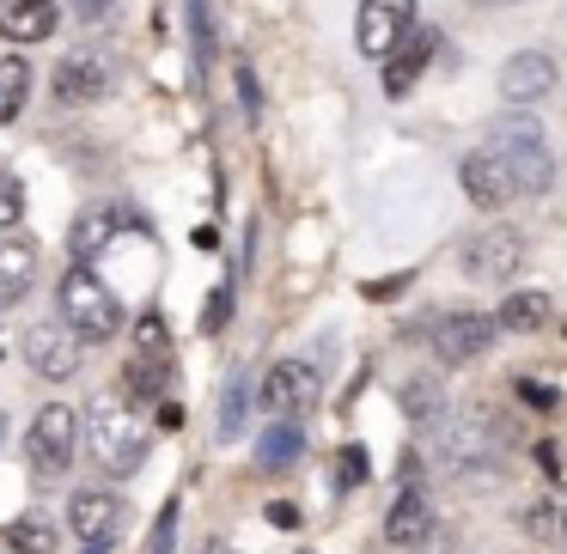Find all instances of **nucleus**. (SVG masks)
I'll list each match as a JSON object with an SVG mask.
<instances>
[{
    "label": "nucleus",
    "instance_id": "1",
    "mask_svg": "<svg viewBox=\"0 0 567 554\" xmlns=\"http://www.w3.org/2000/svg\"><path fill=\"white\" fill-rule=\"evenodd\" d=\"M86 451L104 475H135L147 463V420L128 403H92L86 420Z\"/></svg>",
    "mask_w": 567,
    "mask_h": 554
},
{
    "label": "nucleus",
    "instance_id": "2",
    "mask_svg": "<svg viewBox=\"0 0 567 554\" xmlns=\"http://www.w3.org/2000/svg\"><path fill=\"white\" fill-rule=\"evenodd\" d=\"M55 305H62V323L80 335V342H111V335L123 330V305H116V293L86 269V262H74V269L62 274Z\"/></svg>",
    "mask_w": 567,
    "mask_h": 554
},
{
    "label": "nucleus",
    "instance_id": "3",
    "mask_svg": "<svg viewBox=\"0 0 567 554\" xmlns=\"http://www.w3.org/2000/svg\"><path fill=\"white\" fill-rule=\"evenodd\" d=\"M494 140H501V159H506V171H513V189H518V196H543V189L555 184V159H549L537 123H530L525 111H518V116H501V123H494Z\"/></svg>",
    "mask_w": 567,
    "mask_h": 554
},
{
    "label": "nucleus",
    "instance_id": "4",
    "mask_svg": "<svg viewBox=\"0 0 567 554\" xmlns=\"http://www.w3.org/2000/svg\"><path fill=\"white\" fill-rule=\"evenodd\" d=\"M518 262H525V232L518 226H488V232L464 238V250H457V269L470 281H513Z\"/></svg>",
    "mask_w": 567,
    "mask_h": 554
},
{
    "label": "nucleus",
    "instance_id": "5",
    "mask_svg": "<svg viewBox=\"0 0 567 554\" xmlns=\"http://www.w3.org/2000/svg\"><path fill=\"white\" fill-rule=\"evenodd\" d=\"M415 31V0H360L354 43L367 62H391V50Z\"/></svg>",
    "mask_w": 567,
    "mask_h": 554
},
{
    "label": "nucleus",
    "instance_id": "6",
    "mask_svg": "<svg viewBox=\"0 0 567 554\" xmlns=\"http://www.w3.org/2000/svg\"><path fill=\"white\" fill-rule=\"evenodd\" d=\"M25 457H31L38 475H62V469L74 463V408L68 403L38 408V420H31V432H25Z\"/></svg>",
    "mask_w": 567,
    "mask_h": 554
},
{
    "label": "nucleus",
    "instance_id": "7",
    "mask_svg": "<svg viewBox=\"0 0 567 554\" xmlns=\"http://www.w3.org/2000/svg\"><path fill=\"white\" fill-rule=\"evenodd\" d=\"M257 403L269 408L275 420H299L311 403H318V372L306 366V359H275L269 378H262Z\"/></svg>",
    "mask_w": 567,
    "mask_h": 554
},
{
    "label": "nucleus",
    "instance_id": "8",
    "mask_svg": "<svg viewBox=\"0 0 567 554\" xmlns=\"http://www.w3.org/2000/svg\"><path fill=\"white\" fill-rule=\"evenodd\" d=\"M494 330L501 323L482 317V311H452V317L433 323V347H440L445 366H464V359H482L494 347Z\"/></svg>",
    "mask_w": 567,
    "mask_h": 554
},
{
    "label": "nucleus",
    "instance_id": "9",
    "mask_svg": "<svg viewBox=\"0 0 567 554\" xmlns=\"http://www.w3.org/2000/svg\"><path fill=\"white\" fill-rule=\"evenodd\" d=\"M25 366L38 378H74L80 372V335L68 323H31L25 330Z\"/></svg>",
    "mask_w": 567,
    "mask_h": 554
},
{
    "label": "nucleus",
    "instance_id": "10",
    "mask_svg": "<svg viewBox=\"0 0 567 554\" xmlns=\"http://www.w3.org/2000/svg\"><path fill=\"white\" fill-rule=\"evenodd\" d=\"M104 86H111V67H104L92 50L62 55V67L50 74V98H55V104H68V111H80V104H99V98H104Z\"/></svg>",
    "mask_w": 567,
    "mask_h": 554
},
{
    "label": "nucleus",
    "instance_id": "11",
    "mask_svg": "<svg viewBox=\"0 0 567 554\" xmlns=\"http://www.w3.org/2000/svg\"><path fill=\"white\" fill-rule=\"evenodd\" d=\"M116 232H147V220H141L128 201H99V208L80 213V226H74V257L86 262V257H99V250H111Z\"/></svg>",
    "mask_w": 567,
    "mask_h": 554
},
{
    "label": "nucleus",
    "instance_id": "12",
    "mask_svg": "<svg viewBox=\"0 0 567 554\" xmlns=\"http://www.w3.org/2000/svg\"><path fill=\"white\" fill-rule=\"evenodd\" d=\"M440 451H445V463L476 469L482 457H494V415L488 408H464V415H452V427L440 432Z\"/></svg>",
    "mask_w": 567,
    "mask_h": 554
},
{
    "label": "nucleus",
    "instance_id": "13",
    "mask_svg": "<svg viewBox=\"0 0 567 554\" xmlns=\"http://www.w3.org/2000/svg\"><path fill=\"white\" fill-rule=\"evenodd\" d=\"M457 184H464V196L476 201V208H506V201L518 196V189H513V171H506L501 153H464V165H457Z\"/></svg>",
    "mask_w": 567,
    "mask_h": 554
},
{
    "label": "nucleus",
    "instance_id": "14",
    "mask_svg": "<svg viewBox=\"0 0 567 554\" xmlns=\"http://www.w3.org/2000/svg\"><path fill=\"white\" fill-rule=\"evenodd\" d=\"M68 524H74L80 542H92V548H111V536L123 530V500H116V493L86 488V493H74V500H68Z\"/></svg>",
    "mask_w": 567,
    "mask_h": 554
},
{
    "label": "nucleus",
    "instance_id": "15",
    "mask_svg": "<svg viewBox=\"0 0 567 554\" xmlns=\"http://www.w3.org/2000/svg\"><path fill=\"white\" fill-rule=\"evenodd\" d=\"M555 92V62L543 50H518L513 62L501 67V98L506 104H537Z\"/></svg>",
    "mask_w": 567,
    "mask_h": 554
},
{
    "label": "nucleus",
    "instance_id": "16",
    "mask_svg": "<svg viewBox=\"0 0 567 554\" xmlns=\"http://www.w3.org/2000/svg\"><path fill=\"white\" fill-rule=\"evenodd\" d=\"M31 281H38V244L7 232L0 238V311H13L31 293Z\"/></svg>",
    "mask_w": 567,
    "mask_h": 554
},
{
    "label": "nucleus",
    "instance_id": "17",
    "mask_svg": "<svg viewBox=\"0 0 567 554\" xmlns=\"http://www.w3.org/2000/svg\"><path fill=\"white\" fill-rule=\"evenodd\" d=\"M427 536H433L427 500H421V488H403L391 505V518H384V542H391V548H427Z\"/></svg>",
    "mask_w": 567,
    "mask_h": 554
},
{
    "label": "nucleus",
    "instance_id": "18",
    "mask_svg": "<svg viewBox=\"0 0 567 554\" xmlns=\"http://www.w3.org/2000/svg\"><path fill=\"white\" fill-rule=\"evenodd\" d=\"M55 0H0V38L13 43H43L55 31Z\"/></svg>",
    "mask_w": 567,
    "mask_h": 554
},
{
    "label": "nucleus",
    "instance_id": "19",
    "mask_svg": "<svg viewBox=\"0 0 567 554\" xmlns=\"http://www.w3.org/2000/svg\"><path fill=\"white\" fill-rule=\"evenodd\" d=\"M433 43H440L433 31H409V38L391 50V62H384V92H391V98H409V86L421 80V67H427Z\"/></svg>",
    "mask_w": 567,
    "mask_h": 554
},
{
    "label": "nucleus",
    "instance_id": "20",
    "mask_svg": "<svg viewBox=\"0 0 567 554\" xmlns=\"http://www.w3.org/2000/svg\"><path fill=\"white\" fill-rule=\"evenodd\" d=\"M299 457H306V432H299V420H275V427L262 432V445H257V469H293Z\"/></svg>",
    "mask_w": 567,
    "mask_h": 554
},
{
    "label": "nucleus",
    "instance_id": "21",
    "mask_svg": "<svg viewBox=\"0 0 567 554\" xmlns=\"http://www.w3.org/2000/svg\"><path fill=\"white\" fill-rule=\"evenodd\" d=\"M128 396H147V403H159L165 390H172V354H135L123 372Z\"/></svg>",
    "mask_w": 567,
    "mask_h": 554
},
{
    "label": "nucleus",
    "instance_id": "22",
    "mask_svg": "<svg viewBox=\"0 0 567 554\" xmlns=\"http://www.w3.org/2000/svg\"><path fill=\"white\" fill-rule=\"evenodd\" d=\"M0 542L13 554H55V524L43 512H25V518H13V524L0 530Z\"/></svg>",
    "mask_w": 567,
    "mask_h": 554
},
{
    "label": "nucleus",
    "instance_id": "23",
    "mask_svg": "<svg viewBox=\"0 0 567 554\" xmlns=\"http://www.w3.org/2000/svg\"><path fill=\"white\" fill-rule=\"evenodd\" d=\"M501 330H513V335H525V330H543L549 323V293H537V286H525V293H513L501 305Z\"/></svg>",
    "mask_w": 567,
    "mask_h": 554
},
{
    "label": "nucleus",
    "instance_id": "24",
    "mask_svg": "<svg viewBox=\"0 0 567 554\" xmlns=\"http://www.w3.org/2000/svg\"><path fill=\"white\" fill-rule=\"evenodd\" d=\"M31 98V67L25 55H0V123H13Z\"/></svg>",
    "mask_w": 567,
    "mask_h": 554
},
{
    "label": "nucleus",
    "instance_id": "25",
    "mask_svg": "<svg viewBox=\"0 0 567 554\" xmlns=\"http://www.w3.org/2000/svg\"><path fill=\"white\" fill-rule=\"evenodd\" d=\"M403 415H409V420H440V415H445L440 378H409V384H403Z\"/></svg>",
    "mask_w": 567,
    "mask_h": 554
},
{
    "label": "nucleus",
    "instance_id": "26",
    "mask_svg": "<svg viewBox=\"0 0 567 554\" xmlns=\"http://www.w3.org/2000/svg\"><path fill=\"white\" fill-rule=\"evenodd\" d=\"M245 408H250V384L233 378V384H226V403H220V432H226V439L245 432Z\"/></svg>",
    "mask_w": 567,
    "mask_h": 554
},
{
    "label": "nucleus",
    "instance_id": "27",
    "mask_svg": "<svg viewBox=\"0 0 567 554\" xmlns=\"http://www.w3.org/2000/svg\"><path fill=\"white\" fill-rule=\"evenodd\" d=\"M177 512H184V500H165L159 505V518H153V536H147V554H172L177 548Z\"/></svg>",
    "mask_w": 567,
    "mask_h": 554
},
{
    "label": "nucleus",
    "instance_id": "28",
    "mask_svg": "<svg viewBox=\"0 0 567 554\" xmlns=\"http://www.w3.org/2000/svg\"><path fill=\"white\" fill-rule=\"evenodd\" d=\"M25 220V184L13 171H0V232H13Z\"/></svg>",
    "mask_w": 567,
    "mask_h": 554
},
{
    "label": "nucleus",
    "instance_id": "29",
    "mask_svg": "<svg viewBox=\"0 0 567 554\" xmlns=\"http://www.w3.org/2000/svg\"><path fill=\"white\" fill-rule=\"evenodd\" d=\"M360 481H367V451L348 445V451L336 457V488H360Z\"/></svg>",
    "mask_w": 567,
    "mask_h": 554
},
{
    "label": "nucleus",
    "instance_id": "30",
    "mask_svg": "<svg viewBox=\"0 0 567 554\" xmlns=\"http://www.w3.org/2000/svg\"><path fill=\"white\" fill-rule=\"evenodd\" d=\"M135 347H141V354H172V347H165V317H159V311H147V317H141Z\"/></svg>",
    "mask_w": 567,
    "mask_h": 554
},
{
    "label": "nucleus",
    "instance_id": "31",
    "mask_svg": "<svg viewBox=\"0 0 567 554\" xmlns=\"http://www.w3.org/2000/svg\"><path fill=\"white\" fill-rule=\"evenodd\" d=\"M189 25H196V50L202 62L214 55V25H208V0H189Z\"/></svg>",
    "mask_w": 567,
    "mask_h": 554
},
{
    "label": "nucleus",
    "instance_id": "32",
    "mask_svg": "<svg viewBox=\"0 0 567 554\" xmlns=\"http://www.w3.org/2000/svg\"><path fill=\"white\" fill-rule=\"evenodd\" d=\"M226 317H233V286H214V299H208V317H202V330H226Z\"/></svg>",
    "mask_w": 567,
    "mask_h": 554
},
{
    "label": "nucleus",
    "instance_id": "33",
    "mask_svg": "<svg viewBox=\"0 0 567 554\" xmlns=\"http://www.w3.org/2000/svg\"><path fill=\"white\" fill-rule=\"evenodd\" d=\"M518 396H525L530 408H555V390H549V384H537V378H518Z\"/></svg>",
    "mask_w": 567,
    "mask_h": 554
},
{
    "label": "nucleus",
    "instance_id": "34",
    "mask_svg": "<svg viewBox=\"0 0 567 554\" xmlns=\"http://www.w3.org/2000/svg\"><path fill=\"white\" fill-rule=\"evenodd\" d=\"M409 286V274H391V281H367V299H391V293H403Z\"/></svg>",
    "mask_w": 567,
    "mask_h": 554
},
{
    "label": "nucleus",
    "instance_id": "35",
    "mask_svg": "<svg viewBox=\"0 0 567 554\" xmlns=\"http://www.w3.org/2000/svg\"><path fill=\"white\" fill-rule=\"evenodd\" d=\"M482 7H494V0H482ZM506 7H513V0H506Z\"/></svg>",
    "mask_w": 567,
    "mask_h": 554
},
{
    "label": "nucleus",
    "instance_id": "36",
    "mask_svg": "<svg viewBox=\"0 0 567 554\" xmlns=\"http://www.w3.org/2000/svg\"><path fill=\"white\" fill-rule=\"evenodd\" d=\"M0 427H7V420H0Z\"/></svg>",
    "mask_w": 567,
    "mask_h": 554
},
{
    "label": "nucleus",
    "instance_id": "37",
    "mask_svg": "<svg viewBox=\"0 0 567 554\" xmlns=\"http://www.w3.org/2000/svg\"><path fill=\"white\" fill-rule=\"evenodd\" d=\"M7 554H13V548H7Z\"/></svg>",
    "mask_w": 567,
    "mask_h": 554
}]
</instances>
